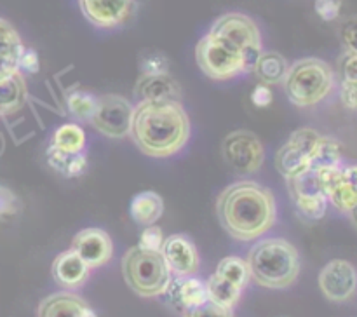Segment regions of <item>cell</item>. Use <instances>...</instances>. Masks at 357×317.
<instances>
[{"label":"cell","instance_id":"8fae6325","mask_svg":"<svg viewBox=\"0 0 357 317\" xmlns=\"http://www.w3.org/2000/svg\"><path fill=\"white\" fill-rule=\"evenodd\" d=\"M286 183H288V190L295 202V208L298 209L303 218L310 219V222L324 218L328 209V199L316 167H309L303 173L286 180Z\"/></svg>","mask_w":357,"mask_h":317},{"label":"cell","instance_id":"e575fe53","mask_svg":"<svg viewBox=\"0 0 357 317\" xmlns=\"http://www.w3.org/2000/svg\"><path fill=\"white\" fill-rule=\"evenodd\" d=\"M344 0H314V9L323 21H335L340 17Z\"/></svg>","mask_w":357,"mask_h":317},{"label":"cell","instance_id":"4fadbf2b","mask_svg":"<svg viewBox=\"0 0 357 317\" xmlns=\"http://www.w3.org/2000/svg\"><path fill=\"white\" fill-rule=\"evenodd\" d=\"M79 7L91 24L112 30L135 16L136 0H79Z\"/></svg>","mask_w":357,"mask_h":317},{"label":"cell","instance_id":"277c9868","mask_svg":"<svg viewBox=\"0 0 357 317\" xmlns=\"http://www.w3.org/2000/svg\"><path fill=\"white\" fill-rule=\"evenodd\" d=\"M281 86L289 103L295 107H316L333 91L335 72L324 59L312 56L296 59L289 65Z\"/></svg>","mask_w":357,"mask_h":317},{"label":"cell","instance_id":"74e56055","mask_svg":"<svg viewBox=\"0 0 357 317\" xmlns=\"http://www.w3.org/2000/svg\"><path fill=\"white\" fill-rule=\"evenodd\" d=\"M272 98H274V94H272L271 87L260 82H258V86L251 93V101H253L257 108H267L272 103Z\"/></svg>","mask_w":357,"mask_h":317},{"label":"cell","instance_id":"d6986e66","mask_svg":"<svg viewBox=\"0 0 357 317\" xmlns=\"http://www.w3.org/2000/svg\"><path fill=\"white\" fill-rule=\"evenodd\" d=\"M166 295L169 296L171 305L181 314H185L190 309H195V307L202 305V303L209 300L206 282L194 277V275L173 279Z\"/></svg>","mask_w":357,"mask_h":317},{"label":"cell","instance_id":"5b68a950","mask_svg":"<svg viewBox=\"0 0 357 317\" xmlns=\"http://www.w3.org/2000/svg\"><path fill=\"white\" fill-rule=\"evenodd\" d=\"M124 281L142 298H157L166 295L173 274L160 251L142 246L129 247L121 261Z\"/></svg>","mask_w":357,"mask_h":317},{"label":"cell","instance_id":"5bb4252c","mask_svg":"<svg viewBox=\"0 0 357 317\" xmlns=\"http://www.w3.org/2000/svg\"><path fill=\"white\" fill-rule=\"evenodd\" d=\"M164 260L174 277H188L195 275L201 267V256L194 240L185 233H173L164 239L160 247Z\"/></svg>","mask_w":357,"mask_h":317},{"label":"cell","instance_id":"44dd1931","mask_svg":"<svg viewBox=\"0 0 357 317\" xmlns=\"http://www.w3.org/2000/svg\"><path fill=\"white\" fill-rule=\"evenodd\" d=\"M24 42L10 21L0 17V80L20 72Z\"/></svg>","mask_w":357,"mask_h":317},{"label":"cell","instance_id":"2e32d148","mask_svg":"<svg viewBox=\"0 0 357 317\" xmlns=\"http://www.w3.org/2000/svg\"><path fill=\"white\" fill-rule=\"evenodd\" d=\"M84 261L93 268L107 265L114 256V242L108 232L98 226H89L77 232L72 239V247Z\"/></svg>","mask_w":357,"mask_h":317},{"label":"cell","instance_id":"f35d334b","mask_svg":"<svg viewBox=\"0 0 357 317\" xmlns=\"http://www.w3.org/2000/svg\"><path fill=\"white\" fill-rule=\"evenodd\" d=\"M342 101L347 108L357 110V87L342 84Z\"/></svg>","mask_w":357,"mask_h":317},{"label":"cell","instance_id":"4dcf8cb0","mask_svg":"<svg viewBox=\"0 0 357 317\" xmlns=\"http://www.w3.org/2000/svg\"><path fill=\"white\" fill-rule=\"evenodd\" d=\"M20 209L21 202L16 192L13 188L6 187V185H0V219L13 218L14 215L20 212Z\"/></svg>","mask_w":357,"mask_h":317},{"label":"cell","instance_id":"8d00e7d4","mask_svg":"<svg viewBox=\"0 0 357 317\" xmlns=\"http://www.w3.org/2000/svg\"><path fill=\"white\" fill-rule=\"evenodd\" d=\"M38 70H40V59H38L37 51H33L30 47H24L23 54L20 58V72L33 75Z\"/></svg>","mask_w":357,"mask_h":317},{"label":"cell","instance_id":"ab89813d","mask_svg":"<svg viewBox=\"0 0 357 317\" xmlns=\"http://www.w3.org/2000/svg\"><path fill=\"white\" fill-rule=\"evenodd\" d=\"M345 173L349 174L352 181L357 185V164H352V166H345Z\"/></svg>","mask_w":357,"mask_h":317},{"label":"cell","instance_id":"603a6c76","mask_svg":"<svg viewBox=\"0 0 357 317\" xmlns=\"http://www.w3.org/2000/svg\"><path fill=\"white\" fill-rule=\"evenodd\" d=\"M288 68H289L288 59H286L281 52L261 51V54L258 56L257 63H255L251 72L255 73L258 82L272 87V86H279V84H282Z\"/></svg>","mask_w":357,"mask_h":317},{"label":"cell","instance_id":"d6a6232c","mask_svg":"<svg viewBox=\"0 0 357 317\" xmlns=\"http://www.w3.org/2000/svg\"><path fill=\"white\" fill-rule=\"evenodd\" d=\"M183 317H234L232 309H227V307L218 305V303L206 302L202 305L195 307V309L187 310L185 314H181Z\"/></svg>","mask_w":357,"mask_h":317},{"label":"cell","instance_id":"7402d4cb","mask_svg":"<svg viewBox=\"0 0 357 317\" xmlns=\"http://www.w3.org/2000/svg\"><path fill=\"white\" fill-rule=\"evenodd\" d=\"M28 98V86L23 72L0 80V117H9L24 107Z\"/></svg>","mask_w":357,"mask_h":317},{"label":"cell","instance_id":"30bf717a","mask_svg":"<svg viewBox=\"0 0 357 317\" xmlns=\"http://www.w3.org/2000/svg\"><path fill=\"white\" fill-rule=\"evenodd\" d=\"M222 155L237 174H253L264 166L265 148L255 132L239 129L225 136Z\"/></svg>","mask_w":357,"mask_h":317},{"label":"cell","instance_id":"ba28073f","mask_svg":"<svg viewBox=\"0 0 357 317\" xmlns=\"http://www.w3.org/2000/svg\"><path fill=\"white\" fill-rule=\"evenodd\" d=\"M209 31L218 37L225 38L230 44L236 45L244 58L250 61L251 66H255L258 56L264 51L261 44V31L258 28L257 21L244 13H225L220 17H216L215 23L211 24Z\"/></svg>","mask_w":357,"mask_h":317},{"label":"cell","instance_id":"cb8c5ba5","mask_svg":"<svg viewBox=\"0 0 357 317\" xmlns=\"http://www.w3.org/2000/svg\"><path fill=\"white\" fill-rule=\"evenodd\" d=\"M129 212L131 218L135 219L138 225L149 226L159 222L160 216L164 215V201L157 192L145 190L136 194L131 199V206H129Z\"/></svg>","mask_w":357,"mask_h":317},{"label":"cell","instance_id":"ac0fdd59","mask_svg":"<svg viewBox=\"0 0 357 317\" xmlns=\"http://www.w3.org/2000/svg\"><path fill=\"white\" fill-rule=\"evenodd\" d=\"M37 317H98L89 303L72 291L45 296L37 309Z\"/></svg>","mask_w":357,"mask_h":317},{"label":"cell","instance_id":"d4e9b609","mask_svg":"<svg viewBox=\"0 0 357 317\" xmlns=\"http://www.w3.org/2000/svg\"><path fill=\"white\" fill-rule=\"evenodd\" d=\"M49 146L65 153H84L87 148L86 131L77 122H66L56 127Z\"/></svg>","mask_w":357,"mask_h":317},{"label":"cell","instance_id":"7c38bea8","mask_svg":"<svg viewBox=\"0 0 357 317\" xmlns=\"http://www.w3.org/2000/svg\"><path fill=\"white\" fill-rule=\"evenodd\" d=\"M317 282L324 298L335 303H344L357 291V270L351 261L331 260L321 268Z\"/></svg>","mask_w":357,"mask_h":317},{"label":"cell","instance_id":"ffe728a7","mask_svg":"<svg viewBox=\"0 0 357 317\" xmlns=\"http://www.w3.org/2000/svg\"><path fill=\"white\" fill-rule=\"evenodd\" d=\"M139 101H181V86L169 75H139L135 86Z\"/></svg>","mask_w":357,"mask_h":317},{"label":"cell","instance_id":"4316f807","mask_svg":"<svg viewBox=\"0 0 357 317\" xmlns=\"http://www.w3.org/2000/svg\"><path fill=\"white\" fill-rule=\"evenodd\" d=\"M206 288H208V298L209 302L218 303V305L227 307V309H234L239 302L243 289L234 286L232 282L225 281L220 275L213 274L211 277L206 281Z\"/></svg>","mask_w":357,"mask_h":317},{"label":"cell","instance_id":"836d02e7","mask_svg":"<svg viewBox=\"0 0 357 317\" xmlns=\"http://www.w3.org/2000/svg\"><path fill=\"white\" fill-rule=\"evenodd\" d=\"M164 232L160 226H157L155 223L153 225H149L143 229L142 235H139V244L138 246L146 247V249H153V251H160L164 244Z\"/></svg>","mask_w":357,"mask_h":317},{"label":"cell","instance_id":"6da1fadb","mask_svg":"<svg viewBox=\"0 0 357 317\" xmlns=\"http://www.w3.org/2000/svg\"><path fill=\"white\" fill-rule=\"evenodd\" d=\"M216 215L232 239L251 242L260 239L278 219V204L271 188L251 180L230 183L216 199Z\"/></svg>","mask_w":357,"mask_h":317},{"label":"cell","instance_id":"9c48e42d","mask_svg":"<svg viewBox=\"0 0 357 317\" xmlns=\"http://www.w3.org/2000/svg\"><path fill=\"white\" fill-rule=\"evenodd\" d=\"M132 110H135V105L128 98L115 93L101 94L98 96L96 110L89 124L107 138H128L131 131Z\"/></svg>","mask_w":357,"mask_h":317},{"label":"cell","instance_id":"1f68e13d","mask_svg":"<svg viewBox=\"0 0 357 317\" xmlns=\"http://www.w3.org/2000/svg\"><path fill=\"white\" fill-rule=\"evenodd\" d=\"M169 73V61L162 52H149L142 59V75H162Z\"/></svg>","mask_w":357,"mask_h":317},{"label":"cell","instance_id":"9a60e30c","mask_svg":"<svg viewBox=\"0 0 357 317\" xmlns=\"http://www.w3.org/2000/svg\"><path fill=\"white\" fill-rule=\"evenodd\" d=\"M317 173H319L328 204L335 206L344 215H349L357 206V185L345 173V164L321 167Z\"/></svg>","mask_w":357,"mask_h":317},{"label":"cell","instance_id":"e0dca14e","mask_svg":"<svg viewBox=\"0 0 357 317\" xmlns=\"http://www.w3.org/2000/svg\"><path fill=\"white\" fill-rule=\"evenodd\" d=\"M52 279L66 291L82 288L91 275V267L73 249H66L54 258L51 267Z\"/></svg>","mask_w":357,"mask_h":317},{"label":"cell","instance_id":"52a82bcc","mask_svg":"<svg viewBox=\"0 0 357 317\" xmlns=\"http://www.w3.org/2000/svg\"><path fill=\"white\" fill-rule=\"evenodd\" d=\"M323 134L312 127H300L289 136L284 145L275 153V169L284 176V180L303 173L312 167L319 150Z\"/></svg>","mask_w":357,"mask_h":317},{"label":"cell","instance_id":"60d3db41","mask_svg":"<svg viewBox=\"0 0 357 317\" xmlns=\"http://www.w3.org/2000/svg\"><path fill=\"white\" fill-rule=\"evenodd\" d=\"M349 218H351V222H352V225L356 226V230H357V206L354 209H352L351 212H349Z\"/></svg>","mask_w":357,"mask_h":317},{"label":"cell","instance_id":"7a4b0ae2","mask_svg":"<svg viewBox=\"0 0 357 317\" xmlns=\"http://www.w3.org/2000/svg\"><path fill=\"white\" fill-rule=\"evenodd\" d=\"M190 129L181 101H139L132 110L129 136L142 153L167 159L185 148Z\"/></svg>","mask_w":357,"mask_h":317},{"label":"cell","instance_id":"484cf974","mask_svg":"<svg viewBox=\"0 0 357 317\" xmlns=\"http://www.w3.org/2000/svg\"><path fill=\"white\" fill-rule=\"evenodd\" d=\"M47 164L61 174L63 178H79L87 171V155L84 153H65L59 150L49 146L47 152Z\"/></svg>","mask_w":357,"mask_h":317},{"label":"cell","instance_id":"f1b7e54d","mask_svg":"<svg viewBox=\"0 0 357 317\" xmlns=\"http://www.w3.org/2000/svg\"><path fill=\"white\" fill-rule=\"evenodd\" d=\"M216 275H220L225 281L232 282L237 288L244 289L250 282V268H248V263L244 258L239 256H225L223 260H220L218 267L215 270Z\"/></svg>","mask_w":357,"mask_h":317},{"label":"cell","instance_id":"f546056e","mask_svg":"<svg viewBox=\"0 0 357 317\" xmlns=\"http://www.w3.org/2000/svg\"><path fill=\"white\" fill-rule=\"evenodd\" d=\"M338 38L349 54H357V14L345 17L338 26Z\"/></svg>","mask_w":357,"mask_h":317},{"label":"cell","instance_id":"3957f363","mask_svg":"<svg viewBox=\"0 0 357 317\" xmlns=\"http://www.w3.org/2000/svg\"><path fill=\"white\" fill-rule=\"evenodd\" d=\"M250 275L258 286L286 289L296 282L302 268L300 253L289 240L272 237L261 239L250 249L246 258Z\"/></svg>","mask_w":357,"mask_h":317},{"label":"cell","instance_id":"d590c367","mask_svg":"<svg viewBox=\"0 0 357 317\" xmlns=\"http://www.w3.org/2000/svg\"><path fill=\"white\" fill-rule=\"evenodd\" d=\"M340 75L342 84L357 87V54L345 52L340 59Z\"/></svg>","mask_w":357,"mask_h":317},{"label":"cell","instance_id":"83f0119b","mask_svg":"<svg viewBox=\"0 0 357 317\" xmlns=\"http://www.w3.org/2000/svg\"><path fill=\"white\" fill-rule=\"evenodd\" d=\"M98 96L84 89H72L66 94V110L77 122H91L96 110Z\"/></svg>","mask_w":357,"mask_h":317},{"label":"cell","instance_id":"8992f818","mask_svg":"<svg viewBox=\"0 0 357 317\" xmlns=\"http://www.w3.org/2000/svg\"><path fill=\"white\" fill-rule=\"evenodd\" d=\"M195 61L201 72L213 80H232L253 70L236 45L211 31L195 45Z\"/></svg>","mask_w":357,"mask_h":317}]
</instances>
